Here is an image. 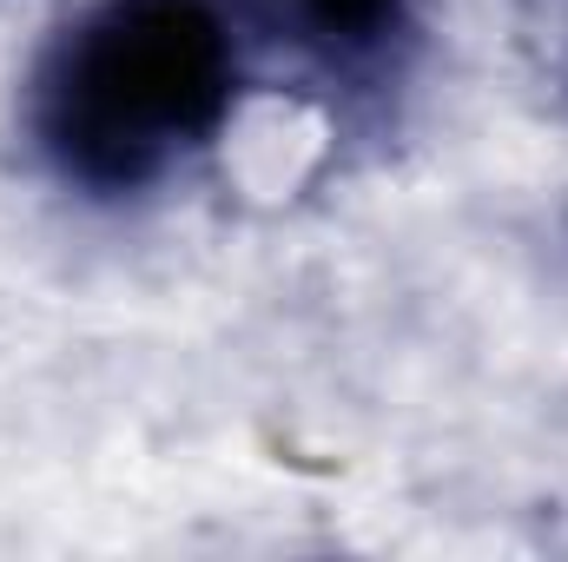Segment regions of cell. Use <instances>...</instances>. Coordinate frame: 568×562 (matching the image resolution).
Returning <instances> with one entry per match:
<instances>
[{"label": "cell", "mask_w": 568, "mask_h": 562, "mask_svg": "<svg viewBox=\"0 0 568 562\" xmlns=\"http://www.w3.org/2000/svg\"><path fill=\"white\" fill-rule=\"evenodd\" d=\"M239 33L219 0H93L40 73V140L67 179L120 192L219 133Z\"/></svg>", "instance_id": "6da1fadb"}, {"label": "cell", "mask_w": 568, "mask_h": 562, "mask_svg": "<svg viewBox=\"0 0 568 562\" xmlns=\"http://www.w3.org/2000/svg\"><path fill=\"white\" fill-rule=\"evenodd\" d=\"M291 7V20L317 40V47H331V53H371V47H384L390 33H397V20H404V0H284Z\"/></svg>", "instance_id": "7a4b0ae2"}]
</instances>
